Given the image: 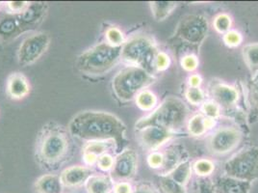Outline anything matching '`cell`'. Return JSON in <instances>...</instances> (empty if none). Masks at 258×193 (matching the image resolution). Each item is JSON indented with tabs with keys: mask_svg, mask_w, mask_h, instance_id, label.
<instances>
[{
	"mask_svg": "<svg viewBox=\"0 0 258 193\" xmlns=\"http://www.w3.org/2000/svg\"><path fill=\"white\" fill-rule=\"evenodd\" d=\"M70 133L79 139L113 141L117 153L127 144L126 126L117 116L103 111H83L76 114L69 124Z\"/></svg>",
	"mask_w": 258,
	"mask_h": 193,
	"instance_id": "1",
	"label": "cell"
},
{
	"mask_svg": "<svg viewBox=\"0 0 258 193\" xmlns=\"http://www.w3.org/2000/svg\"><path fill=\"white\" fill-rule=\"evenodd\" d=\"M70 131L56 123H47L40 131L36 143V159L47 169H57L70 160L73 141Z\"/></svg>",
	"mask_w": 258,
	"mask_h": 193,
	"instance_id": "2",
	"label": "cell"
},
{
	"mask_svg": "<svg viewBox=\"0 0 258 193\" xmlns=\"http://www.w3.org/2000/svg\"><path fill=\"white\" fill-rule=\"evenodd\" d=\"M189 109L181 99L177 96H168L155 108L151 114L140 119L136 125V130L146 127L155 126L175 132L182 129L186 124Z\"/></svg>",
	"mask_w": 258,
	"mask_h": 193,
	"instance_id": "3",
	"label": "cell"
},
{
	"mask_svg": "<svg viewBox=\"0 0 258 193\" xmlns=\"http://www.w3.org/2000/svg\"><path fill=\"white\" fill-rule=\"evenodd\" d=\"M122 46H113L102 43L81 54L77 61V69L89 75L106 74L118 63L121 57Z\"/></svg>",
	"mask_w": 258,
	"mask_h": 193,
	"instance_id": "4",
	"label": "cell"
},
{
	"mask_svg": "<svg viewBox=\"0 0 258 193\" xmlns=\"http://www.w3.org/2000/svg\"><path fill=\"white\" fill-rule=\"evenodd\" d=\"M154 75L137 66H129L119 71L112 81L116 96L121 102H130L143 90L155 82Z\"/></svg>",
	"mask_w": 258,
	"mask_h": 193,
	"instance_id": "5",
	"label": "cell"
},
{
	"mask_svg": "<svg viewBox=\"0 0 258 193\" xmlns=\"http://www.w3.org/2000/svg\"><path fill=\"white\" fill-rule=\"evenodd\" d=\"M156 43L148 35H136L126 41L121 47L123 61L137 66L151 75L155 74V58L158 54Z\"/></svg>",
	"mask_w": 258,
	"mask_h": 193,
	"instance_id": "6",
	"label": "cell"
},
{
	"mask_svg": "<svg viewBox=\"0 0 258 193\" xmlns=\"http://www.w3.org/2000/svg\"><path fill=\"white\" fill-rule=\"evenodd\" d=\"M209 23L202 15H187L183 17L171 41L180 43L185 46L198 51L208 35Z\"/></svg>",
	"mask_w": 258,
	"mask_h": 193,
	"instance_id": "7",
	"label": "cell"
},
{
	"mask_svg": "<svg viewBox=\"0 0 258 193\" xmlns=\"http://www.w3.org/2000/svg\"><path fill=\"white\" fill-rule=\"evenodd\" d=\"M224 172L227 177L252 182L258 180V148L246 147L239 151L224 164Z\"/></svg>",
	"mask_w": 258,
	"mask_h": 193,
	"instance_id": "8",
	"label": "cell"
},
{
	"mask_svg": "<svg viewBox=\"0 0 258 193\" xmlns=\"http://www.w3.org/2000/svg\"><path fill=\"white\" fill-rule=\"evenodd\" d=\"M49 42L50 38L46 33H37L26 38L19 49V63L22 66L35 63L46 52Z\"/></svg>",
	"mask_w": 258,
	"mask_h": 193,
	"instance_id": "9",
	"label": "cell"
},
{
	"mask_svg": "<svg viewBox=\"0 0 258 193\" xmlns=\"http://www.w3.org/2000/svg\"><path fill=\"white\" fill-rule=\"evenodd\" d=\"M242 136V132L236 128L225 127L217 129L208 141L209 150L215 155H226L236 149Z\"/></svg>",
	"mask_w": 258,
	"mask_h": 193,
	"instance_id": "10",
	"label": "cell"
},
{
	"mask_svg": "<svg viewBox=\"0 0 258 193\" xmlns=\"http://www.w3.org/2000/svg\"><path fill=\"white\" fill-rule=\"evenodd\" d=\"M138 168V155L130 149L118 153L114 161V166L111 170V178L113 181L126 182L132 179Z\"/></svg>",
	"mask_w": 258,
	"mask_h": 193,
	"instance_id": "11",
	"label": "cell"
},
{
	"mask_svg": "<svg viewBox=\"0 0 258 193\" xmlns=\"http://www.w3.org/2000/svg\"><path fill=\"white\" fill-rule=\"evenodd\" d=\"M208 92L212 101L226 110L235 108L239 101V92L236 87L222 80H212L208 86Z\"/></svg>",
	"mask_w": 258,
	"mask_h": 193,
	"instance_id": "12",
	"label": "cell"
},
{
	"mask_svg": "<svg viewBox=\"0 0 258 193\" xmlns=\"http://www.w3.org/2000/svg\"><path fill=\"white\" fill-rule=\"evenodd\" d=\"M137 132L141 146L146 150L152 152L158 150L174 135V132L155 126L146 127L137 130Z\"/></svg>",
	"mask_w": 258,
	"mask_h": 193,
	"instance_id": "13",
	"label": "cell"
},
{
	"mask_svg": "<svg viewBox=\"0 0 258 193\" xmlns=\"http://www.w3.org/2000/svg\"><path fill=\"white\" fill-rule=\"evenodd\" d=\"M46 12H47L46 3L33 2V3H29L28 7L24 11L18 14L22 21L25 32L37 28L44 20Z\"/></svg>",
	"mask_w": 258,
	"mask_h": 193,
	"instance_id": "14",
	"label": "cell"
},
{
	"mask_svg": "<svg viewBox=\"0 0 258 193\" xmlns=\"http://www.w3.org/2000/svg\"><path fill=\"white\" fill-rule=\"evenodd\" d=\"M25 32L18 14H6L0 17V40L8 42Z\"/></svg>",
	"mask_w": 258,
	"mask_h": 193,
	"instance_id": "15",
	"label": "cell"
},
{
	"mask_svg": "<svg viewBox=\"0 0 258 193\" xmlns=\"http://www.w3.org/2000/svg\"><path fill=\"white\" fill-rule=\"evenodd\" d=\"M93 176V171L85 166H72L62 172L60 179L64 186L75 187L84 183Z\"/></svg>",
	"mask_w": 258,
	"mask_h": 193,
	"instance_id": "16",
	"label": "cell"
},
{
	"mask_svg": "<svg viewBox=\"0 0 258 193\" xmlns=\"http://www.w3.org/2000/svg\"><path fill=\"white\" fill-rule=\"evenodd\" d=\"M214 183L215 193H248L251 182L236 180L226 175L219 177Z\"/></svg>",
	"mask_w": 258,
	"mask_h": 193,
	"instance_id": "17",
	"label": "cell"
},
{
	"mask_svg": "<svg viewBox=\"0 0 258 193\" xmlns=\"http://www.w3.org/2000/svg\"><path fill=\"white\" fill-rule=\"evenodd\" d=\"M163 156H164V163L160 169L159 175L169 174L182 161L188 160L186 159V151L182 145H179V144L169 146L168 149L163 153Z\"/></svg>",
	"mask_w": 258,
	"mask_h": 193,
	"instance_id": "18",
	"label": "cell"
},
{
	"mask_svg": "<svg viewBox=\"0 0 258 193\" xmlns=\"http://www.w3.org/2000/svg\"><path fill=\"white\" fill-rule=\"evenodd\" d=\"M7 92L12 99L21 100L29 94L30 85L24 75L16 73L8 78Z\"/></svg>",
	"mask_w": 258,
	"mask_h": 193,
	"instance_id": "19",
	"label": "cell"
},
{
	"mask_svg": "<svg viewBox=\"0 0 258 193\" xmlns=\"http://www.w3.org/2000/svg\"><path fill=\"white\" fill-rule=\"evenodd\" d=\"M215 126V120L207 118L202 113L193 115L187 122V129L190 135L199 137L205 134L208 129H211Z\"/></svg>",
	"mask_w": 258,
	"mask_h": 193,
	"instance_id": "20",
	"label": "cell"
},
{
	"mask_svg": "<svg viewBox=\"0 0 258 193\" xmlns=\"http://www.w3.org/2000/svg\"><path fill=\"white\" fill-rule=\"evenodd\" d=\"M35 188L38 193H62L63 183L57 175H43L35 183Z\"/></svg>",
	"mask_w": 258,
	"mask_h": 193,
	"instance_id": "21",
	"label": "cell"
},
{
	"mask_svg": "<svg viewBox=\"0 0 258 193\" xmlns=\"http://www.w3.org/2000/svg\"><path fill=\"white\" fill-rule=\"evenodd\" d=\"M88 193H110L114 189V182L110 176H92L86 183Z\"/></svg>",
	"mask_w": 258,
	"mask_h": 193,
	"instance_id": "22",
	"label": "cell"
},
{
	"mask_svg": "<svg viewBox=\"0 0 258 193\" xmlns=\"http://www.w3.org/2000/svg\"><path fill=\"white\" fill-rule=\"evenodd\" d=\"M151 14L156 22H163L172 15L177 3L173 1H153L150 2Z\"/></svg>",
	"mask_w": 258,
	"mask_h": 193,
	"instance_id": "23",
	"label": "cell"
},
{
	"mask_svg": "<svg viewBox=\"0 0 258 193\" xmlns=\"http://www.w3.org/2000/svg\"><path fill=\"white\" fill-rule=\"evenodd\" d=\"M242 55L251 78L258 75V43H250L243 47Z\"/></svg>",
	"mask_w": 258,
	"mask_h": 193,
	"instance_id": "24",
	"label": "cell"
},
{
	"mask_svg": "<svg viewBox=\"0 0 258 193\" xmlns=\"http://www.w3.org/2000/svg\"><path fill=\"white\" fill-rule=\"evenodd\" d=\"M193 164L189 160L182 161L180 164H178L172 171L167 174L170 178H172L174 182L181 184L182 186H186V184L190 182L192 172H193Z\"/></svg>",
	"mask_w": 258,
	"mask_h": 193,
	"instance_id": "25",
	"label": "cell"
},
{
	"mask_svg": "<svg viewBox=\"0 0 258 193\" xmlns=\"http://www.w3.org/2000/svg\"><path fill=\"white\" fill-rule=\"evenodd\" d=\"M137 107L144 111H152L157 107V96L151 90H143L135 98Z\"/></svg>",
	"mask_w": 258,
	"mask_h": 193,
	"instance_id": "26",
	"label": "cell"
},
{
	"mask_svg": "<svg viewBox=\"0 0 258 193\" xmlns=\"http://www.w3.org/2000/svg\"><path fill=\"white\" fill-rule=\"evenodd\" d=\"M158 182L163 193H186L185 187L174 182L168 175H159Z\"/></svg>",
	"mask_w": 258,
	"mask_h": 193,
	"instance_id": "27",
	"label": "cell"
},
{
	"mask_svg": "<svg viewBox=\"0 0 258 193\" xmlns=\"http://www.w3.org/2000/svg\"><path fill=\"white\" fill-rule=\"evenodd\" d=\"M192 166H193V171L200 178H208L215 169V165L213 161L207 159L198 160Z\"/></svg>",
	"mask_w": 258,
	"mask_h": 193,
	"instance_id": "28",
	"label": "cell"
},
{
	"mask_svg": "<svg viewBox=\"0 0 258 193\" xmlns=\"http://www.w3.org/2000/svg\"><path fill=\"white\" fill-rule=\"evenodd\" d=\"M113 141H109L106 143V141H91L87 143L86 146L84 147V152L83 153H89L97 156V158L100 157L101 155L106 154L108 149L111 147Z\"/></svg>",
	"mask_w": 258,
	"mask_h": 193,
	"instance_id": "29",
	"label": "cell"
},
{
	"mask_svg": "<svg viewBox=\"0 0 258 193\" xmlns=\"http://www.w3.org/2000/svg\"><path fill=\"white\" fill-rule=\"evenodd\" d=\"M232 25V20L230 16L226 13H221L217 15L213 20V27L216 31L220 34L228 32Z\"/></svg>",
	"mask_w": 258,
	"mask_h": 193,
	"instance_id": "30",
	"label": "cell"
},
{
	"mask_svg": "<svg viewBox=\"0 0 258 193\" xmlns=\"http://www.w3.org/2000/svg\"><path fill=\"white\" fill-rule=\"evenodd\" d=\"M185 98L191 105L200 106L205 103V92L201 89V87H188L185 91Z\"/></svg>",
	"mask_w": 258,
	"mask_h": 193,
	"instance_id": "31",
	"label": "cell"
},
{
	"mask_svg": "<svg viewBox=\"0 0 258 193\" xmlns=\"http://www.w3.org/2000/svg\"><path fill=\"white\" fill-rule=\"evenodd\" d=\"M105 37L107 40V43L113 46H122L125 43L123 33L121 32L118 27H109L105 33Z\"/></svg>",
	"mask_w": 258,
	"mask_h": 193,
	"instance_id": "32",
	"label": "cell"
},
{
	"mask_svg": "<svg viewBox=\"0 0 258 193\" xmlns=\"http://www.w3.org/2000/svg\"><path fill=\"white\" fill-rule=\"evenodd\" d=\"M248 102L252 111L258 114V75L251 78L248 85Z\"/></svg>",
	"mask_w": 258,
	"mask_h": 193,
	"instance_id": "33",
	"label": "cell"
},
{
	"mask_svg": "<svg viewBox=\"0 0 258 193\" xmlns=\"http://www.w3.org/2000/svg\"><path fill=\"white\" fill-rule=\"evenodd\" d=\"M202 114H204L207 118L216 120L221 115V108L212 100L207 101L202 105Z\"/></svg>",
	"mask_w": 258,
	"mask_h": 193,
	"instance_id": "34",
	"label": "cell"
},
{
	"mask_svg": "<svg viewBox=\"0 0 258 193\" xmlns=\"http://www.w3.org/2000/svg\"><path fill=\"white\" fill-rule=\"evenodd\" d=\"M193 193H215L214 183L209 178H200L194 184Z\"/></svg>",
	"mask_w": 258,
	"mask_h": 193,
	"instance_id": "35",
	"label": "cell"
},
{
	"mask_svg": "<svg viewBox=\"0 0 258 193\" xmlns=\"http://www.w3.org/2000/svg\"><path fill=\"white\" fill-rule=\"evenodd\" d=\"M223 41L226 46L233 49V47L239 46L242 43L243 37H242V34L236 30H229L228 32L224 34Z\"/></svg>",
	"mask_w": 258,
	"mask_h": 193,
	"instance_id": "36",
	"label": "cell"
},
{
	"mask_svg": "<svg viewBox=\"0 0 258 193\" xmlns=\"http://www.w3.org/2000/svg\"><path fill=\"white\" fill-rule=\"evenodd\" d=\"M199 63L200 62H199L198 57L193 54L184 55L180 59V65H181L183 70H185L186 72H189V73L195 72L199 67Z\"/></svg>",
	"mask_w": 258,
	"mask_h": 193,
	"instance_id": "37",
	"label": "cell"
},
{
	"mask_svg": "<svg viewBox=\"0 0 258 193\" xmlns=\"http://www.w3.org/2000/svg\"><path fill=\"white\" fill-rule=\"evenodd\" d=\"M171 65V58L165 52H158L155 58V72L161 73L169 69Z\"/></svg>",
	"mask_w": 258,
	"mask_h": 193,
	"instance_id": "38",
	"label": "cell"
},
{
	"mask_svg": "<svg viewBox=\"0 0 258 193\" xmlns=\"http://www.w3.org/2000/svg\"><path fill=\"white\" fill-rule=\"evenodd\" d=\"M148 164L152 169H161L164 163V156L160 152H152L148 157Z\"/></svg>",
	"mask_w": 258,
	"mask_h": 193,
	"instance_id": "39",
	"label": "cell"
},
{
	"mask_svg": "<svg viewBox=\"0 0 258 193\" xmlns=\"http://www.w3.org/2000/svg\"><path fill=\"white\" fill-rule=\"evenodd\" d=\"M114 159L112 158V156L108 155V154H104L101 155L100 157H98L97 159V166L101 171H109L112 170L113 166H114Z\"/></svg>",
	"mask_w": 258,
	"mask_h": 193,
	"instance_id": "40",
	"label": "cell"
},
{
	"mask_svg": "<svg viewBox=\"0 0 258 193\" xmlns=\"http://www.w3.org/2000/svg\"><path fill=\"white\" fill-rule=\"evenodd\" d=\"M28 5H29V3L25 2V1H11V2L7 3V6L9 8V10L13 14L22 13L28 7Z\"/></svg>",
	"mask_w": 258,
	"mask_h": 193,
	"instance_id": "41",
	"label": "cell"
},
{
	"mask_svg": "<svg viewBox=\"0 0 258 193\" xmlns=\"http://www.w3.org/2000/svg\"><path fill=\"white\" fill-rule=\"evenodd\" d=\"M132 193H158V191L149 182H141L136 185Z\"/></svg>",
	"mask_w": 258,
	"mask_h": 193,
	"instance_id": "42",
	"label": "cell"
},
{
	"mask_svg": "<svg viewBox=\"0 0 258 193\" xmlns=\"http://www.w3.org/2000/svg\"><path fill=\"white\" fill-rule=\"evenodd\" d=\"M114 193H132L131 184L127 182H118L114 185Z\"/></svg>",
	"mask_w": 258,
	"mask_h": 193,
	"instance_id": "43",
	"label": "cell"
},
{
	"mask_svg": "<svg viewBox=\"0 0 258 193\" xmlns=\"http://www.w3.org/2000/svg\"><path fill=\"white\" fill-rule=\"evenodd\" d=\"M203 83V79L201 77V75H197V74H194L189 76L188 78V84L189 87H195V88H198L200 86L202 85Z\"/></svg>",
	"mask_w": 258,
	"mask_h": 193,
	"instance_id": "44",
	"label": "cell"
},
{
	"mask_svg": "<svg viewBox=\"0 0 258 193\" xmlns=\"http://www.w3.org/2000/svg\"><path fill=\"white\" fill-rule=\"evenodd\" d=\"M97 156L89 153H83V161L86 163L87 165H94L96 162H97Z\"/></svg>",
	"mask_w": 258,
	"mask_h": 193,
	"instance_id": "45",
	"label": "cell"
}]
</instances>
